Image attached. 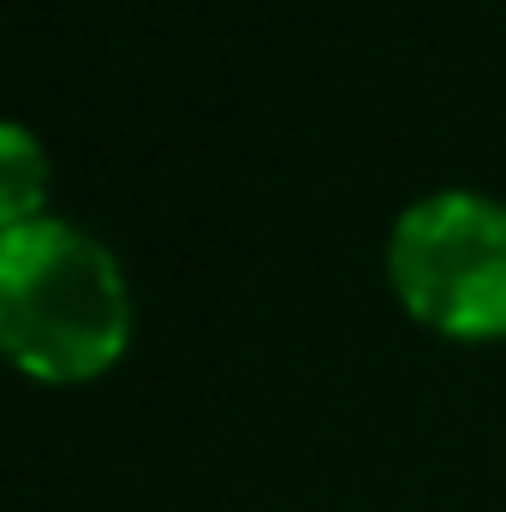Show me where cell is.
Returning a JSON list of instances; mask_svg holds the SVG:
<instances>
[{"label": "cell", "instance_id": "obj_1", "mask_svg": "<svg viewBox=\"0 0 506 512\" xmlns=\"http://www.w3.org/2000/svg\"><path fill=\"white\" fill-rule=\"evenodd\" d=\"M126 274L102 239L36 215L0 227V340L18 370L78 382L126 352Z\"/></svg>", "mask_w": 506, "mask_h": 512}, {"label": "cell", "instance_id": "obj_2", "mask_svg": "<svg viewBox=\"0 0 506 512\" xmlns=\"http://www.w3.org/2000/svg\"><path fill=\"white\" fill-rule=\"evenodd\" d=\"M387 280L405 310L441 334H501L506 203L465 185L405 203L387 233Z\"/></svg>", "mask_w": 506, "mask_h": 512}, {"label": "cell", "instance_id": "obj_3", "mask_svg": "<svg viewBox=\"0 0 506 512\" xmlns=\"http://www.w3.org/2000/svg\"><path fill=\"white\" fill-rule=\"evenodd\" d=\"M42 191H48V161H42L36 137L24 126H6L0 131V221L6 227L36 221Z\"/></svg>", "mask_w": 506, "mask_h": 512}]
</instances>
